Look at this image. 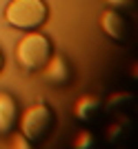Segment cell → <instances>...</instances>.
Returning <instances> with one entry per match:
<instances>
[{
    "label": "cell",
    "instance_id": "52a82bcc",
    "mask_svg": "<svg viewBox=\"0 0 138 149\" xmlns=\"http://www.w3.org/2000/svg\"><path fill=\"white\" fill-rule=\"evenodd\" d=\"M109 2H120V0H109ZM125 2H127V0H125Z\"/></svg>",
    "mask_w": 138,
    "mask_h": 149
},
{
    "label": "cell",
    "instance_id": "8992f818",
    "mask_svg": "<svg viewBox=\"0 0 138 149\" xmlns=\"http://www.w3.org/2000/svg\"><path fill=\"white\" fill-rule=\"evenodd\" d=\"M0 69H2V54H0Z\"/></svg>",
    "mask_w": 138,
    "mask_h": 149
},
{
    "label": "cell",
    "instance_id": "277c9868",
    "mask_svg": "<svg viewBox=\"0 0 138 149\" xmlns=\"http://www.w3.org/2000/svg\"><path fill=\"white\" fill-rule=\"evenodd\" d=\"M100 25L107 36L116 38V40H125L129 36V25H127V20L118 11H105L100 18Z\"/></svg>",
    "mask_w": 138,
    "mask_h": 149
},
{
    "label": "cell",
    "instance_id": "6da1fadb",
    "mask_svg": "<svg viewBox=\"0 0 138 149\" xmlns=\"http://www.w3.org/2000/svg\"><path fill=\"white\" fill-rule=\"evenodd\" d=\"M5 18L9 25L18 29H36L47 18V7L43 0H11Z\"/></svg>",
    "mask_w": 138,
    "mask_h": 149
},
{
    "label": "cell",
    "instance_id": "5b68a950",
    "mask_svg": "<svg viewBox=\"0 0 138 149\" xmlns=\"http://www.w3.org/2000/svg\"><path fill=\"white\" fill-rule=\"evenodd\" d=\"M16 118H18L16 100L9 93H0V134H7V131L11 129Z\"/></svg>",
    "mask_w": 138,
    "mask_h": 149
},
{
    "label": "cell",
    "instance_id": "7a4b0ae2",
    "mask_svg": "<svg viewBox=\"0 0 138 149\" xmlns=\"http://www.w3.org/2000/svg\"><path fill=\"white\" fill-rule=\"evenodd\" d=\"M49 54H51L49 40L43 33H27L18 42V49H16V58H18L20 67L29 69V71L45 67L49 60Z\"/></svg>",
    "mask_w": 138,
    "mask_h": 149
},
{
    "label": "cell",
    "instance_id": "3957f363",
    "mask_svg": "<svg viewBox=\"0 0 138 149\" xmlns=\"http://www.w3.org/2000/svg\"><path fill=\"white\" fill-rule=\"evenodd\" d=\"M51 127H54V111H51L47 105H33L29 107L20 120V129H22V136L29 140V143H43L45 138L51 134Z\"/></svg>",
    "mask_w": 138,
    "mask_h": 149
}]
</instances>
